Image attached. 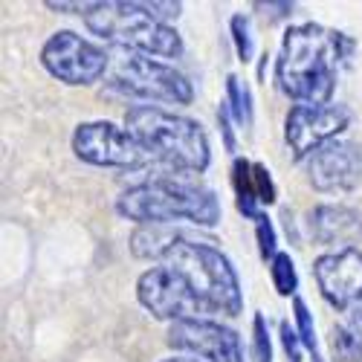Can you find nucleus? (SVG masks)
Returning a JSON list of instances; mask_svg holds the SVG:
<instances>
[{"label":"nucleus","instance_id":"obj_5","mask_svg":"<svg viewBox=\"0 0 362 362\" xmlns=\"http://www.w3.org/2000/svg\"><path fill=\"white\" fill-rule=\"evenodd\" d=\"M84 23L102 41L128 49L131 55H160L177 58L183 55V38L174 26L163 23L157 15H151L142 4H125V0H99L84 15Z\"/></svg>","mask_w":362,"mask_h":362},{"label":"nucleus","instance_id":"obj_11","mask_svg":"<svg viewBox=\"0 0 362 362\" xmlns=\"http://www.w3.org/2000/svg\"><path fill=\"white\" fill-rule=\"evenodd\" d=\"M351 125L345 105H293L284 119V139L296 160H308L316 148L334 142Z\"/></svg>","mask_w":362,"mask_h":362},{"label":"nucleus","instance_id":"obj_28","mask_svg":"<svg viewBox=\"0 0 362 362\" xmlns=\"http://www.w3.org/2000/svg\"><path fill=\"white\" fill-rule=\"evenodd\" d=\"M218 122H221V134H223V145L226 151H235V134H232V110L226 102H221L218 107Z\"/></svg>","mask_w":362,"mask_h":362},{"label":"nucleus","instance_id":"obj_27","mask_svg":"<svg viewBox=\"0 0 362 362\" xmlns=\"http://www.w3.org/2000/svg\"><path fill=\"white\" fill-rule=\"evenodd\" d=\"M96 4L99 0H73V4H67V0H47L44 6L52 9V12H81V15H87Z\"/></svg>","mask_w":362,"mask_h":362},{"label":"nucleus","instance_id":"obj_22","mask_svg":"<svg viewBox=\"0 0 362 362\" xmlns=\"http://www.w3.org/2000/svg\"><path fill=\"white\" fill-rule=\"evenodd\" d=\"M293 316H296V325H298L301 345L316 354V327H313V316H310V308L305 305V298H298V296L293 298Z\"/></svg>","mask_w":362,"mask_h":362},{"label":"nucleus","instance_id":"obj_10","mask_svg":"<svg viewBox=\"0 0 362 362\" xmlns=\"http://www.w3.org/2000/svg\"><path fill=\"white\" fill-rule=\"evenodd\" d=\"M168 348L197 356L203 362H250L244 356L240 334L212 319H183L168 327Z\"/></svg>","mask_w":362,"mask_h":362},{"label":"nucleus","instance_id":"obj_26","mask_svg":"<svg viewBox=\"0 0 362 362\" xmlns=\"http://www.w3.org/2000/svg\"><path fill=\"white\" fill-rule=\"evenodd\" d=\"M281 345L290 362H301V337L290 327V322H281Z\"/></svg>","mask_w":362,"mask_h":362},{"label":"nucleus","instance_id":"obj_14","mask_svg":"<svg viewBox=\"0 0 362 362\" xmlns=\"http://www.w3.org/2000/svg\"><path fill=\"white\" fill-rule=\"evenodd\" d=\"M308 232L319 244H342V250L362 240V212L351 206H316L308 212Z\"/></svg>","mask_w":362,"mask_h":362},{"label":"nucleus","instance_id":"obj_19","mask_svg":"<svg viewBox=\"0 0 362 362\" xmlns=\"http://www.w3.org/2000/svg\"><path fill=\"white\" fill-rule=\"evenodd\" d=\"M269 279H273V287L279 296H296L298 287V276H296V264L287 252H279L273 261H269Z\"/></svg>","mask_w":362,"mask_h":362},{"label":"nucleus","instance_id":"obj_9","mask_svg":"<svg viewBox=\"0 0 362 362\" xmlns=\"http://www.w3.org/2000/svg\"><path fill=\"white\" fill-rule=\"evenodd\" d=\"M139 305L160 322H183V319H206V308L194 298L189 284L171 267H151L136 279Z\"/></svg>","mask_w":362,"mask_h":362},{"label":"nucleus","instance_id":"obj_18","mask_svg":"<svg viewBox=\"0 0 362 362\" xmlns=\"http://www.w3.org/2000/svg\"><path fill=\"white\" fill-rule=\"evenodd\" d=\"M226 105L238 125H252V93L238 76L226 78Z\"/></svg>","mask_w":362,"mask_h":362},{"label":"nucleus","instance_id":"obj_8","mask_svg":"<svg viewBox=\"0 0 362 362\" xmlns=\"http://www.w3.org/2000/svg\"><path fill=\"white\" fill-rule=\"evenodd\" d=\"M41 64L44 70L73 87H84V84H93L107 73L110 58L102 47H96L93 41H87L70 29H62V33L49 35V41L41 49Z\"/></svg>","mask_w":362,"mask_h":362},{"label":"nucleus","instance_id":"obj_3","mask_svg":"<svg viewBox=\"0 0 362 362\" xmlns=\"http://www.w3.org/2000/svg\"><path fill=\"white\" fill-rule=\"evenodd\" d=\"M125 128L154 160L174 171L203 174L212 163L209 136L200 122L180 113H168L157 105H136L125 113Z\"/></svg>","mask_w":362,"mask_h":362},{"label":"nucleus","instance_id":"obj_23","mask_svg":"<svg viewBox=\"0 0 362 362\" xmlns=\"http://www.w3.org/2000/svg\"><path fill=\"white\" fill-rule=\"evenodd\" d=\"M255 240H258V252H261V258H269L273 261L276 255H279V250H276V229H273V221L267 218V212L255 221Z\"/></svg>","mask_w":362,"mask_h":362},{"label":"nucleus","instance_id":"obj_17","mask_svg":"<svg viewBox=\"0 0 362 362\" xmlns=\"http://www.w3.org/2000/svg\"><path fill=\"white\" fill-rule=\"evenodd\" d=\"M232 189H235V206L238 212L250 218V221H258L264 212H261V200H258V192H255V180H252V163L250 160H235L232 163Z\"/></svg>","mask_w":362,"mask_h":362},{"label":"nucleus","instance_id":"obj_13","mask_svg":"<svg viewBox=\"0 0 362 362\" xmlns=\"http://www.w3.org/2000/svg\"><path fill=\"white\" fill-rule=\"evenodd\" d=\"M308 165V180L316 192L325 194H342L359 186L362 180V151L354 142L334 139L305 160Z\"/></svg>","mask_w":362,"mask_h":362},{"label":"nucleus","instance_id":"obj_20","mask_svg":"<svg viewBox=\"0 0 362 362\" xmlns=\"http://www.w3.org/2000/svg\"><path fill=\"white\" fill-rule=\"evenodd\" d=\"M250 362H273V345H269V330L264 313H255L252 319V348H250Z\"/></svg>","mask_w":362,"mask_h":362},{"label":"nucleus","instance_id":"obj_6","mask_svg":"<svg viewBox=\"0 0 362 362\" xmlns=\"http://www.w3.org/2000/svg\"><path fill=\"white\" fill-rule=\"evenodd\" d=\"M107 87L113 93H122L128 99H142V102L192 105L194 99V87L183 73L148 55H125L113 67Z\"/></svg>","mask_w":362,"mask_h":362},{"label":"nucleus","instance_id":"obj_1","mask_svg":"<svg viewBox=\"0 0 362 362\" xmlns=\"http://www.w3.org/2000/svg\"><path fill=\"white\" fill-rule=\"evenodd\" d=\"M354 38L322 23L290 26L276 58V81L298 105H330L339 73L354 55Z\"/></svg>","mask_w":362,"mask_h":362},{"label":"nucleus","instance_id":"obj_2","mask_svg":"<svg viewBox=\"0 0 362 362\" xmlns=\"http://www.w3.org/2000/svg\"><path fill=\"white\" fill-rule=\"evenodd\" d=\"M116 212L142 226L148 223L174 226L180 221L194 223V226H215L221 223L223 209L212 189L186 183V180L157 177V180H148V183L131 186L128 192L119 194Z\"/></svg>","mask_w":362,"mask_h":362},{"label":"nucleus","instance_id":"obj_25","mask_svg":"<svg viewBox=\"0 0 362 362\" xmlns=\"http://www.w3.org/2000/svg\"><path fill=\"white\" fill-rule=\"evenodd\" d=\"M142 6H145L151 15H157L163 23L180 18V12H183V4H174V0H165V4H160V0H142Z\"/></svg>","mask_w":362,"mask_h":362},{"label":"nucleus","instance_id":"obj_12","mask_svg":"<svg viewBox=\"0 0 362 362\" xmlns=\"http://www.w3.org/2000/svg\"><path fill=\"white\" fill-rule=\"evenodd\" d=\"M313 276L330 308L354 310L362 305V250L359 247L319 255L313 261Z\"/></svg>","mask_w":362,"mask_h":362},{"label":"nucleus","instance_id":"obj_30","mask_svg":"<svg viewBox=\"0 0 362 362\" xmlns=\"http://www.w3.org/2000/svg\"><path fill=\"white\" fill-rule=\"evenodd\" d=\"M313 362H322V356H319V354H313Z\"/></svg>","mask_w":362,"mask_h":362},{"label":"nucleus","instance_id":"obj_4","mask_svg":"<svg viewBox=\"0 0 362 362\" xmlns=\"http://www.w3.org/2000/svg\"><path fill=\"white\" fill-rule=\"evenodd\" d=\"M160 264L171 267L189 284V290L206 308L209 316H240V310H244L240 279L232 261L218 247H212V240H200L189 235L177 247H171V252Z\"/></svg>","mask_w":362,"mask_h":362},{"label":"nucleus","instance_id":"obj_16","mask_svg":"<svg viewBox=\"0 0 362 362\" xmlns=\"http://www.w3.org/2000/svg\"><path fill=\"white\" fill-rule=\"evenodd\" d=\"M330 354L337 362H362V305L348 310V319L330 327Z\"/></svg>","mask_w":362,"mask_h":362},{"label":"nucleus","instance_id":"obj_7","mask_svg":"<svg viewBox=\"0 0 362 362\" xmlns=\"http://www.w3.org/2000/svg\"><path fill=\"white\" fill-rule=\"evenodd\" d=\"M73 151L81 163L102 168H142L154 160L128 128H119L105 119L81 122L73 134Z\"/></svg>","mask_w":362,"mask_h":362},{"label":"nucleus","instance_id":"obj_21","mask_svg":"<svg viewBox=\"0 0 362 362\" xmlns=\"http://www.w3.org/2000/svg\"><path fill=\"white\" fill-rule=\"evenodd\" d=\"M229 29H232V41H235V52L240 62H252V35H250V21L244 15H232L229 21Z\"/></svg>","mask_w":362,"mask_h":362},{"label":"nucleus","instance_id":"obj_15","mask_svg":"<svg viewBox=\"0 0 362 362\" xmlns=\"http://www.w3.org/2000/svg\"><path fill=\"white\" fill-rule=\"evenodd\" d=\"M183 238H189V235L174 229V226L148 223V226H139L134 232L131 252H134V258H142V261H163L171 252V247H177Z\"/></svg>","mask_w":362,"mask_h":362},{"label":"nucleus","instance_id":"obj_24","mask_svg":"<svg viewBox=\"0 0 362 362\" xmlns=\"http://www.w3.org/2000/svg\"><path fill=\"white\" fill-rule=\"evenodd\" d=\"M252 180H255V192H258V200H261V206L276 203V183H273V177H269L267 165H261V163H252Z\"/></svg>","mask_w":362,"mask_h":362},{"label":"nucleus","instance_id":"obj_29","mask_svg":"<svg viewBox=\"0 0 362 362\" xmlns=\"http://www.w3.org/2000/svg\"><path fill=\"white\" fill-rule=\"evenodd\" d=\"M163 362H203L197 356H171V359H163Z\"/></svg>","mask_w":362,"mask_h":362}]
</instances>
